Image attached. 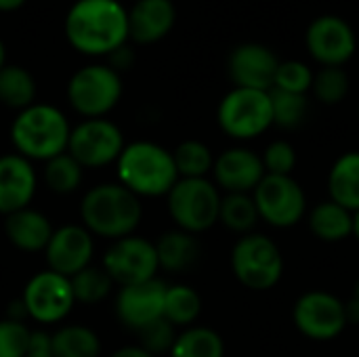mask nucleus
<instances>
[{"instance_id":"obj_26","label":"nucleus","mask_w":359,"mask_h":357,"mask_svg":"<svg viewBox=\"0 0 359 357\" xmlns=\"http://www.w3.org/2000/svg\"><path fill=\"white\" fill-rule=\"evenodd\" d=\"M53 357H99L101 341L95 330L80 324H67L50 335Z\"/></svg>"},{"instance_id":"obj_6","label":"nucleus","mask_w":359,"mask_h":357,"mask_svg":"<svg viewBox=\"0 0 359 357\" xmlns=\"http://www.w3.org/2000/svg\"><path fill=\"white\" fill-rule=\"evenodd\" d=\"M122 99V78L107 63H88L67 82L69 107L86 118H105Z\"/></svg>"},{"instance_id":"obj_40","label":"nucleus","mask_w":359,"mask_h":357,"mask_svg":"<svg viewBox=\"0 0 359 357\" xmlns=\"http://www.w3.org/2000/svg\"><path fill=\"white\" fill-rule=\"evenodd\" d=\"M109 357H154L151 353H147L143 347L139 345H128V347H122V349H116Z\"/></svg>"},{"instance_id":"obj_42","label":"nucleus","mask_w":359,"mask_h":357,"mask_svg":"<svg viewBox=\"0 0 359 357\" xmlns=\"http://www.w3.org/2000/svg\"><path fill=\"white\" fill-rule=\"evenodd\" d=\"M6 65V46H4V42H2V38H0V69Z\"/></svg>"},{"instance_id":"obj_3","label":"nucleus","mask_w":359,"mask_h":357,"mask_svg":"<svg viewBox=\"0 0 359 357\" xmlns=\"http://www.w3.org/2000/svg\"><path fill=\"white\" fill-rule=\"evenodd\" d=\"M72 124L67 116L48 103H34L17 112L11 124V143L15 154L29 162H48L67 151Z\"/></svg>"},{"instance_id":"obj_43","label":"nucleus","mask_w":359,"mask_h":357,"mask_svg":"<svg viewBox=\"0 0 359 357\" xmlns=\"http://www.w3.org/2000/svg\"><path fill=\"white\" fill-rule=\"evenodd\" d=\"M353 236L358 238L359 242V213H355V221H353Z\"/></svg>"},{"instance_id":"obj_25","label":"nucleus","mask_w":359,"mask_h":357,"mask_svg":"<svg viewBox=\"0 0 359 357\" xmlns=\"http://www.w3.org/2000/svg\"><path fill=\"white\" fill-rule=\"evenodd\" d=\"M36 78L23 65L6 63L0 69V103L8 109L23 112L36 103Z\"/></svg>"},{"instance_id":"obj_30","label":"nucleus","mask_w":359,"mask_h":357,"mask_svg":"<svg viewBox=\"0 0 359 357\" xmlns=\"http://www.w3.org/2000/svg\"><path fill=\"white\" fill-rule=\"evenodd\" d=\"M172 160L179 179H208L215 166V156L210 147L202 141L187 139L172 149Z\"/></svg>"},{"instance_id":"obj_32","label":"nucleus","mask_w":359,"mask_h":357,"mask_svg":"<svg viewBox=\"0 0 359 357\" xmlns=\"http://www.w3.org/2000/svg\"><path fill=\"white\" fill-rule=\"evenodd\" d=\"M42 177L50 191L65 196V194H74L82 185L84 168L67 151H63L50 158L48 162H44Z\"/></svg>"},{"instance_id":"obj_28","label":"nucleus","mask_w":359,"mask_h":357,"mask_svg":"<svg viewBox=\"0 0 359 357\" xmlns=\"http://www.w3.org/2000/svg\"><path fill=\"white\" fill-rule=\"evenodd\" d=\"M261 221L252 194H225L221 196L219 223L233 234H252Z\"/></svg>"},{"instance_id":"obj_33","label":"nucleus","mask_w":359,"mask_h":357,"mask_svg":"<svg viewBox=\"0 0 359 357\" xmlns=\"http://www.w3.org/2000/svg\"><path fill=\"white\" fill-rule=\"evenodd\" d=\"M271 97V114H273V124L286 130H292L303 124L307 118V95H294V93H284L278 88L269 90Z\"/></svg>"},{"instance_id":"obj_21","label":"nucleus","mask_w":359,"mask_h":357,"mask_svg":"<svg viewBox=\"0 0 359 357\" xmlns=\"http://www.w3.org/2000/svg\"><path fill=\"white\" fill-rule=\"evenodd\" d=\"M55 227L50 219L27 206L4 217V234L8 242L23 252H44Z\"/></svg>"},{"instance_id":"obj_7","label":"nucleus","mask_w":359,"mask_h":357,"mask_svg":"<svg viewBox=\"0 0 359 357\" xmlns=\"http://www.w3.org/2000/svg\"><path fill=\"white\" fill-rule=\"evenodd\" d=\"M166 202L177 229L198 236L219 223L221 191L210 179H179Z\"/></svg>"},{"instance_id":"obj_27","label":"nucleus","mask_w":359,"mask_h":357,"mask_svg":"<svg viewBox=\"0 0 359 357\" xmlns=\"http://www.w3.org/2000/svg\"><path fill=\"white\" fill-rule=\"evenodd\" d=\"M170 357H225L221 335L206 326H189L177 335Z\"/></svg>"},{"instance_id":"obj_10","label":"nucleus","mask_w":359,"mask_h":357,"mask_svg":"<svg viewBox=\"0 0 359 357\" xmlns=\"http://www.w3.org/2000/svg\"><path fill=\"white\" fill-rule=\"evenodd\" d=\"M124 135L107 118H86L72 126L67 154L82 168H101L118 162L124 149Z\"/></svg>"},{"instance_id":"obj_37","label":"nucleus","mask_w":359,"mask_h":357,"mask_svg":"<svg viewBox=\"0 0 359 357\" xmlns=\"http://www.w3.org/2000/svg\"><path fill=\"white\" fill-rule=\"evenodd\" d=\"M32 330L21 320H0V357H25L29 353Z\"/></svg>"},{"instance_id":"obj_13","label":"nucleus","mask_w":359,"mask_h":357,"mask_svg":"<svg viewBox=\"0 0 359 357\" xmlns=\"http://www.w3.org/2000/svg\"><path fill=\"white\" fill-rule=\"evenodd\" d=\"M292 320L299 332L311 341H332L347 328L345 303L326 290H309L294 303Z\"/></svg>"},{"instance_id":"obj_19","label":"nucleus","mask_w":359,"mask_h":357,"mask_svg":"<svg viewBox=\"0 0 359 357\" xmlns=\"http://www.w3.org/2000/svg\"><path fill=\"white\" fill-rule=\"evenodd\" d=\"M38 177L29 160L19 154L0 156V215L27 208L36 196Z\"/></svg>"},{"instance_id":"obj_20","label":"nucleus","mask_w":359,"mask_h":357,"mask_svg":"<svg viewBox=\"0 0 359 357\" xmlns=\"http://www.w3.org/2000/svg\"><path fill=\"white\" fill-rule=\"evenodd\" d=\"M128 11V40L135 44H156L170 34L177 21L172 0H135Z\"/></svg>"},{"instance_id":"obj_45","label":"nucleus","mask_w":359,"mask_h":357,"mask_svg":"<svg viewBox=\"0 0 359 357\" xmlns=\"http://www.w3.org/2000/svg\"><path fill=\"white\" fill-rule=\"evenodd\" d=\"M353 299L359 303V282H358V286H355V295H353Z\"/></svg>"},{"instance_id":"obj_8","label":"nucleus","mask_w":359,"mask_h":357,"mask_svg":"<svg viewBox=\"0 0 359 357\" xmlns=\"http://www.w3.org/2000/svg\"><path fill=\"white\" fill-rule=\"evenodd\" d=\"M217 122L236 141H250L273 126L269 90L231 88L219 103Z\"/></svg>"},{"instance_id":"obj_39","label":"nucleus","mask_w":359,"mask_h":357,"mask_svg":"<svg viewBox=\"0 0 359 357\" xmlns=\"http://www.w3.org/2000/svg\"><path fill=\"white\" fill-rule=\"evenodd\" d=\"M107 59H109L107 65H111V67L120 74L122 69H126V67L133 63V53H130L128 44H124V46H120L118 50H114Z\"/></svg>"},{"instance_id":"obj_9","label":"nucleus","mask_w":359,"mask_h":357,"mask_svg":"<svg viewBox=\"0 0 359 357\" xmlns=\"http://www.w3.org/2000/svg\"><path fill=\"white\" fill-rule=\"evenodd\" d=\"M261 221L276 229H288L307 217V196L294 177L265 175L252 191Z\"/></svg>"},{"instance_id":"obj_23","label":"nucleus","mask_w":359,"mask_h":357,"mask_svg":"<svg viewBox=\"0 0 359 357\" xmlns=\"http://www.w3.org/2000/svg\"><path fill=\"white\" fill-rule=\"evenodd\" d=\"M353 221H355V215L332 200H324V202L316 204L311 208V213L307 215L311 234L318 240L328 242V244H337V242L351 238Z\"/></svg>"},{"instance_id":"obj_11","label":"nucleus","mask_w":359,"mask_h":357,"mask_svg":"<svg viewBox=\"0 0 359 357\" xmlns=\"http://www.w3.org/2000/svg\"><path fill=\"white\" fill-rule=\"evenodd\" d=\"M101 267L109 274L114 284H118L120 288L154 280L158 278V269H160L156 244L135 234L120 238L103 255Z\"/></svg>"},{"instance_id":"obj_12","label":"nucleus","mask_w":359,"mask_h":357,"mask_svg":"<svg viewBox=\"0 0 359 357\" xmlns=\"http://www.w3.org/2000/svg\"><path fill=\"white\" fill-rule=\"evenodd\" d=\"M21 305L25 309V316L38 324L63 322L76 305L69 278L59 276L50 269L36 274L23 288Z\"/></svg>"},{"instance_id":"obj_4","label":"nucleus","mask_w":359,"mask_h":357,"mask_svg":"<svg viewBox=\"0 0 359 357\" xmlns=\"http://www.w3.org/2000/svg\"><path fill=\"white\" fill-rule=\"evenodd\" d=\"M118 183L137 198H160L179 181L172 151L154 141H135L124 145L118 162Z\"/></svg>"},{"instance_id":"obj_36","label":"nucleus","mask_w":359,"mask_h":357,"mask_svg":"<svg viewBox=\"0 0 359 357\" xmlns=\"http://www.w3.org/2000/svg\"><path fill=\"white\" fill-rule=\"evenodd\" d=\"M137 335H139V347H143L147 353L158 357L162 353H170L179 332L168 320L160 318V320L147 324L145 328H141Z\"/></svg>"},{"instance_id":"obj_5","label":"nucleus","mask_w":359,"mask_h":357,"mask_svg":"<svg viewBox=\"0 0 359 357\" xmlns=\"http://www.w3.org/2000/svg\"><path fill=\"white\" fill-rule=\"evenodd\" d=\"M231 271L248 290H271L284 276L282 250L269 236L246 234L231 248Z\"/></svg>"},{"instance_id":"obj_14","label":"nucleus","mask_w":359,"mask_h":357,"mask_svg":"<svg viewBox=\"0 0 359 357\" xmlns=\"http://www.w3.org/2000/svg\"><path fill=\"white\" fill-rule=\"evenodd\" d=\"M305 44L322 67H343L355 53V34L345 19L322 15L307 27Z\"/></svg>"},{"instance_id":"obj_17","label":"nucleus","mask_w":359,"mask_h":357,"mask_svg":"<svg viewBox=\"0 0 359 357\" xmlns=\"http://www.w3.org/2000/svg\"><path fill=\"white\" fill-rule=\"evenodd\" d=\"M278 65L280 61L271 48L259 42H244L231 50L227 72L236 88L271 90Z\"/></svg>"},{"instance_id":"obj_38","label":"nucleus","mask_w":359,"mask_h":357,"mask_svg":"<svg viewBox=\"0 0 359 357\" xmlns=\"http://www.w3.org/2000/svg\"><path fill=\"white\" fill-rule=\"evenodd\" d=\"M265 175H280V177H292V170L297 166V149L288 141H271L265 151L261 154Z\"/></svg>"},{"instance_id":"obj_35","label":"nucleus","mask_w":359,"mask_h":357,"mask_svg":"<svg viewBox=\"0 0 359 357\" xmlns=\"http://www.w3.org/2000/svg\"><path fill=\"white\" fill-rule=\"evenodd\" d=\"M313 84V72L303 61H280L273 88L294 95H307Z\"/></svg>"},{"instance_id":"obj_22","label":"nucleus","mask_w":359,"mask_h":357,"mask_svg":"<svg viewBox=\"0 0 359 357\" xmlns=\"http://www.w3.org/2000/svg\"><path fill=\"white\" fill-rule=\"evenodd\" d=\"M156 255H158V265L164 271L170 274H185L189 271L200 255V242L194 234H187L183 229H172L162 234L156 242Z\"/></svg>"},{"instance_id":"obj_34","label":"nucleus","mask_w":359,"mask_h":357,"mask_svg":"<svg viewBox=\"0 0 359 357\" xmlns=\"http://www.w3.org/2000/svg\"><path fill=\"white\" fill-rule=\"evenodd\" d=\"M311 90L318 101L337 105L349 93V76L343 67H322L318 74H313Z\"/></svg>"},{"instance_id":"obj_29","label":"nucleus","mask_w":359,"mask_h":357,"mask_svg":"<svg viewBox=\"0 0 359 357\" xmlns=\"http://www.w3.org/2000/svg\"><path fill=\"white\" fill-rule=\"evenodd\" d=\"M202 314V299L196 288L187 284H175L166 288L164 297V320L175 328H189Z\"/></svg>"},{"instance_id":"obj_24","label":"nucleus","mask_w":359,"mask_h":357,"mask_svg":"<svg viewBox=\"0 0 359 357\" xmlns=\"http://www.w3.org/2000/svg\"><path fill=\"white\" fill-rule=\"evenodd\" d=\"M328 194L332 202L359 213V151L343 154L328 173Z\"/></svg>"},{"instance_id":"obj_1","label":"nucleus","mask_w":359,"mask_h":357,"mask_svg":"<svg viewBox=\"0 0 359 357\" xmlns=\"http://www.w3.org/2000/svg\"><path fill=\"white\" fill-rule=\"evenodd\" d=\"M69 46L86 57H109L128 42V11L120 0H76L63 21Z\"/></svg>"},{"instance_id":"obj_2","label":"nucleus","mask_w":359,"mask_h":357,"mask_svg":"<svg viewBox=\"0 0 359 357\" xmlns=\"http://www.w3.org/2000/svg\"><path fill=\"white\" fill-rule=\"evenodd\" d=\"M143 219L141 198L122 183H99L80 202V221L90 236L120 240L133 236Z\"/></svg>"},{"instance_id":"obj_16","label":"nucleus","mask_w":359,"mask_h":357,"mask_svg":"<svg viewBox=\"0 0 359 357\" xmlns=\"http://www.w3.org/2000/svg\"><path fill=\"white\" fill-rule=\"evenodd\" d=\"M95 238L82 225H63L53 231L44 259L50 271L72 278L84 267L93 265Z\"/></svg>"},{"instance_id":"obj_18","label":"nucleus","mask_w":359,"mask_h":357,"mask_svg":"<svg viewBox=\"0 0 359 357\" xmlns=\"http://www.w3.org/2000/svg\"><path fill=\"white\" fill-rule=\"evenodd\" d=\"M263 177V160L248 147H229L215 158L212 183L225 194H252Z\"/></svg>"},{"instance_id":"obj_41","label":"nucleus","mask_w":359,"mask_h":357,"mask_svg":"<svg viewBox=\"0 0 359 357\" xmlns=\"http://www.w3.org/2000/svg\"><path fill=\"white\" fill-rule=\"evenodd\" d=\"M27 0H0V13H13L19 11Z\"/></svg>"},{"instance_id":"obj_31","label":"nucleus","mask_w":359,"mask_h":357,"mask_svg":"<svg viewBox=\"0 0 359 357\" xmlns=\"http://www.w3.org/2000/svg\"><path fill=\"white\" fill-rule=\"evenodd\" d=\"M69 284H72L74 301L80 305H97V303L105 301L109 297L111 288L116 286L114 280L109 278V274L97 265H88L82 271H78L76 276H72Z\"/></svg>"},{"instance_id":"obj_44","label":"nucleus","mask_w":359,"mask_h":357,"mask_svg":"<svg viewBox=\"0 0 359 357\" xmlns=\"http://www.w3.org/2000/svg\"><path fill=\"white\" fill-rule=\"evenodd\" d=\"M25 357H53L50 353H36V351H29Z\"/></svg>"},{"instance_id":"obj_15","label":"nucleus","mask_w":359,"mask_h":357,"mask_svg":"<svg viewBox=\"0 0 359 357\" xmlns=\"http://www.w3.org/2000/svg\"><path fill=\"white\" fill-rule=\"evenodd\" d=\"M166 284L160 278L122 286L116 297V316L122 326L139 332L147 324L164 318Z\"/></svg>"}]
</instances>
